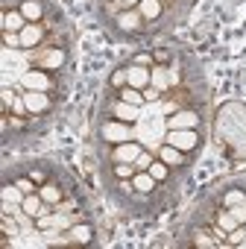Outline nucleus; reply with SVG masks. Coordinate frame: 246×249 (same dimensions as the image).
I'll return each mask as SVG.
<instances>
[{
  "label": "nucleus",
  "mask_w": 246,
  "mask_h": 249,
  "mask_svg": "<svg viewBox=\"0 0 246 249\" xmlns=\"http://www.w3.org/2000/svg\"><path fill=\"white\" fill-rule=\"evenodd\" d=\"M167 144L176 147V150H182V153H188V150H193L199 141H196V132H193V129H170Z\"/></svg>",
  "instance_id": "obj_1"
},
{
  "label": "nucleus",
  "mask_w": 246,
  "mask_h": 249,
  "mask_svg": "<svg viewBox=\"0 0 246 249\" xmlns=\"http://www.w3.org/2000/svg\"><path fill=\"white\" fill-rule=\"evenodd\" d=\"M103 138L105 141H114V144H123V141L132 138V129L123 126V123H105V126H103Z\"/></svg>",
  "instance_id": "obj_2"
},
{
  "label": "nucleus",
  "mask_w": 246,
  "mask_h": 249,
  "mask_svg": "<svg viewBox=\"0 0 246 249\" xmlns=\"http://www.w3.org/2000/svg\"><path fill=\"white\" fill-rule=\"evenodd\" d=\"M199 123V117L193 111H176L167 117V129H193Z\"/></svg>",
  "instance_id": "obj_3"
},
{
  "label": "nucleus",
  "mask_w": 246,
  "mask_h": 249,
  "mask_svg": "<svg viewBox=\"0 0 246 249\" xmlns=\"http://www.w3.org/2000/svg\"><path fill=\"white\" fill-rule=\"evenodd\" d=\"M126 85H132V88H147L150 85V71L144 68V65H132V68H126Z\"/></svg>",
  "instance_id": "obj_4"
},
{
  "label": "nucleus",
  "mask_w": 246,
  "mask_h": 249,
  "mask_svg": "<svg viewBox=\"0 0 246 249\" xmlns=\"http://www.w3.org/2000/svg\"><path fill=\"white\" fill-rule=\"evenodd\" d=\"M21 82H24L30 91H47V88H50V79H47V73H41V71H27V73L21 76Z\"/></svg>",
  "instance_id": "obj_5"
},
{
  "label": "nucleus",
  "mask_w": 246,
  "mask_h": 249,
  "mask_svg": "<svg viewBox=\"0 0 246 249\" xmlns=\"http://www.w3.org/2000/svg\"><path fill=\"white\" fill-rule=\"evenodd\" d=\"M138 156H141V147H138V144H129V141L117 144V150H114V161H132V164H135Z\"/></svg>",
  "instance_id": "obj_6"
},
{
  "label": "nucleus",
  "mask_w": 246,
  "mask_h": 249,
  "mask_svg": "<svg viewBox=\"0 0 246 249\" xmlns=\"http://www.w3.org/2000/svg\"><path fill=\"white\" fill-rule=\"evenodd\" d=\"M41 202H44V199H41V194H27L21 205H24V211H27L30 217H38V214H47V208H44Z\"/></svg>",
  "instance_id": "obj_7"
},
{
  "label": "nucleus",
  "mask_w": 246,
  "mask_h": 249,
  "mask_svg": "<svg viewBox=\"0 0 246 249\" xmlns=\"http://www.w3.org/2000/svg\"><path fill=\"white\" fill-rule=\"evenodd\" d=\"M24 100H27V108H30V111H44V108L50 106V100L44 97V91H27Z\"/></svg>",
  "instance_id": "obj_8"
},
{
  "label": "nucleus",
  "mask_w": 246,
  "mask_h": 249,
  "mask_svg": "<svg viewBox=\"0 0 246 249\" xmlns=\"http://www.w3.org/2000/svg\"><path fill=\"white\" fill-rule=\"evenodd\" d=\"M27 27V18H24V12H6L3 15V30H12V33H18V30H24Z\"/></svg>",
  "instance_id": "obj_9"
},
{
  "label": "nucleus",
  "mask_w": 246,
  "mask_h": 249,
  "mask_svg": "<svg viewBox=\"0 0 246 249\" xmlns=\"http://www.w3.org/2000/svg\"><path fill=\"white\" fill-rule=\"evenodd\" d=\"M120 100H123V103H129V106H138V108H141V103H144V94H141L138 88H132V85H123V91H120Z\"/></svg>",
  "instance_id": "obj_10"
},
{
  "label": "nucleus",
  "mask_w": 246,
  "mask_h": 249,
  "mask_svg": "<svg viewBox=\"0 0 246 249\" xmlns=\"http://www.w3.org/2000/svg\"><path fill=\"white\" fill-rule=\"evenodd\" d=\"M38 38H41V30H38V27H24V30H21V44H24V47H35Z\"/></svg>",
  "instance_id": "obj_11"
},
{
  "label": "nucleus",
  "mask_w": 246,
  "mask_h": 249,
  "mask_svg": "<svg viewBox=\"0 0 246 249\" xmlns=\"http://www.w3.org/2000/svg\"><path fill=\"white\" fill-rule=\"evenodd\" d=\"M132 185H135V191H141V194H147V191H153V188H156V179H153L150 173H135V179H132Z\"/></svg>",
  "instance_id": "obj_12"
},
{
  "label": "nucleus",
  "mask_w": 246,
  "mask_h": 249,
  "mask_svg": "<svg viewBox=\"0 0 246 249\" xmlns=\"http://www.w3.org/2000/svg\"><path fill=\"white\" fill-rule=\"evenodd\" d=\"M114 114L120 117V120H135L138 117V106H129V103H117V108H114Z\"/></svg>",
  "instance_id": "obj_13"
},
{
  "label": "nucleus",
  "mask_w": 246,
  "mask_h": 249,
  "mask_svg": "<svg viewBox=\"0 0 246 249\" xmlns=\"http://www.w3.org/2000/svg\"><path fill=\"white\" fill-rule=\"evenodd\" d=\"M167 71L164 68H156V71H150V85H156L158 91H164L167 85H170V76H164Z\"/></svg>",
  "instance_id": "obj_14"
},
{
  "label": "nucleus",
  "mask_w": 246,
  "mask_h": 249,
  "mask_svg": "<svg viewBox=\"0 0 246 249\" xmlns=\"http://www.w3.org/2000/svg\"><path fill=\"white\" fill-rule=\"evenodd\" d=\"M161 161H164V164H182V150L164 144V147H161Z\"/></svg>",
  "instance_id": "obj_15"
},
{
  "label": "nucleus",
  "mask_w": 246,
  "mask_h": 249,
  "mask_svg": "<svg viewBox=\"0 0 246 249\" xmlns=\"http://www.w3.org/2000/svg\"><path fill=\"white\" fill-rule=\"evenodd\" d=\"M21 12H24L27 21H38L41 18V3H38V0H27V3L21 6Z\"/></svg>",
  "instance_id": "obj_16"
},
{
  "label": "nucleus",
  "mask_w": 246,
  "mask_h": 249,
  "mask_svg": "<svg viewBox=\"0 0 246 249\" xmlns=\"http://www.w3.org/2000/svg\"><path fill=\"white\" fill-rule=\"evenodd\" d=\"M70 240H73V243H88V240H91V226H82V223L73 226V229H70Z\"/></svg>",
  "instance_id": "obj_17"
},
{
  "label": "nucleus",
  "mask_w": 246,
  "mask_h": 249,
  "mask_svg": "<svg viewBox=\"0 0 246 249\" xmlns=\"http://www.w3.org/2000/svg\"><path fill=\"white\" fill-rule=\"evenodd\" d=\"M138 9H141V15H144V18H156V15L161 12V3H158V0H141Z\"/></svg>",
  "instance_id": "obj_18"
},
{
  "label": "nucleus",
  "mask_w": 246,
  "mask_h": 249,
  "mask_svg": "<svg viewBox=\"0 0 246 249\" xmlns=\"http://www.w3.org/2000/svg\"><path fill=\"white\" fill-rule=\"evenodd\" d=\"M38 194L44 202H62V191L56 185H44V188H38Z\"/></svg>",
  "instance_id": "obj_19"
},
{
  "label": "nucleus",
  "mask_w": 246,
  "mask_h": 249,
  "mask_svg": "<svg viewBox=\"0 0 246 249\" xmlns=\"http://www.w3.org/2000/svg\"><path fill=\"white\" fill-rule=\"evenodd\" d=\"M138 24H141L138 12H123V15H120V27H123V30H138Z\"/></svg>",
  "instance_id": "obj_20"
},
{
  "label": "nucleus",
  "mask_w": 246,
  "mask_h": 249,
  "mask_svg": "<svg viewBox=\"0 0 246 249\" xmlns=\"http://www.w3.org/2000/svg\"><path fill=\"white\" fill-rule=\"evenodd\" d=\"M62 62H65V53H62V50H50V53L41 59V65H44V68H59Z\"/></svg>",
  "instance_id": "obj_21"
},
{
  "label": "nucleus",
  "mask_w": 246,
  "mask_h": 249,
  "mask_svg": "<svg viewBox=\"0 0 246 249\" xmlns=\"http://www.w3.org/2000/svg\"><path fill=\"white\" fill-rule=\"evenodd\" d=\"M167 167H170V164H164V161H158V164L153 161V164H150V176H153L156 182H161V179H167Z\"/></svg>",
  "instance_id": "obj_22"
},
{
  "label": "nucleus",
  "mask_w": 246,
  "mask_h": 249,
  "mask_svg": "<svg viewBox=\"0 0 246 249\" xmlns=\"http://www.w3.org/2000/svg\"><path fill=\"white\" fill-rule=\"evenodd\" d=\"M21 194H24V191H21L18 185H15V188H3V202H24Z\"/></svg>",
  "instance_id": "obj_23"
},
{
  "label": "nucleus",
  "mask_w": 246,
  "mask_h": 249,
  "mask_svg": "<svg viewBox=\"0 0 246 249\" xmlns=\"http://www.w3.org/2000/svg\"><path fill=\"white\" fill-rule=\"evenodd\" d=\"M217 223H220V229H223V231L237 229V217H234V214H220V220H217Z\"/></svg>",
  "instance_id": "obj_24"
},
{
  "label": "nucleus",
  "mask_w": 246,
  "mask_h": 249,
  "mask_svg": "<svg viewBox=\"0 0 246 249\" xmlns=\"http://www.w3.org/2000/svg\"><path fill=\"white\" fill-rule=\"evenodd\" d=\"M3 41H6V47H24L21 44V36L12 33V30H3Z\"/></svg>",
  "instance_id": "obj_25"
},
{
  "label": "nucleus",
  "mask_w": 246,
  "mask_h": 249,
  "mask_svg": "<svg viewBox=\"0 0 246 249\" xmlns=\"http://www.w3.org/2000/svg\"><path fill=\"white\" fill-rule=\"evenodd\" d=\"M246 202V196L240 194V191H231V194H226V205L228 208H234V205H243Z\"/></svg>",
  "instance_id": "obj_26"
},
{
  "label": "nucleus",
  "mask_w": 246,
  "mask_h": 249,
  "mask_svg": "<svg viewBox=\"0 0 246 249\" xmlns=\"http://www.w3.org/2000/svg\"><path fill=\"white\" fill-rule=\"evenodd\" d=\"M15 185H18L24 194H35V185H33V179H18Z\"/></svg>",
  "instance_id": "obj_27"
},
{
  "label": "nucleus",
  "mask_w": 246,
  "mask_h": 249,
  "mask_svg": "<svg viewBox=\"0 0 246 249\" xmlns=\"http://www.w3.org/2000/svg\"><path fill=\"white\" fill-rule=\"evenodd\" d=\"M150 164H153V156H150V153H141V156L135 159V167H150Z\"/></svg>",
  "instance_id": "obj_28"
},
{
  "label": "nucleus",
  "mask_w": 246,
  "mask_h": 249,
  "mask_svg": "<svg viewBox=\"0 0 246 249\" xmlns=\"http://www.w3.org/2000/svg\"><path fill=\"white\" fill-rule=\"evenodd\" d=\"M243 237H246V231H243V229H231V237H228V243H237V246H240V243H243Z\"/></svg>",
  "instance_id": "obj_29"
},
{
  "label": "nucleus",
  "mask_w": 246,
  "mask_h": 249,
  "mask_svg": "<svg viewBox=\"0 0 246 249\" xmlns=\"http://www.w3.org/2000/svg\"><path fill=\"white\" fill-rule=\"evenodd\" d=\"M193 246H205V249H208V246H214V240H211V237H208V234L202 231V234H196V240H193Z\"/></svg>",
  "instance_id": "obj_30"
},
{
  "label": "nucleus",
  "mask_w": 246,
  "mask_h": 249,
  "mask_svg": "<svg viewBox=\"0 0 246 249\" xmlns=\"http://www.w3.org/2000/svg\"><path fill=\"white\" fill-rule=\"evenodd\" d=\"M3 231H6V234H18V226H15L9 217H3Z\"/></svg>",
  "instance_id": "obj_31"
},
{
  "label": "nucleus",
  "mask_w": 246,
  "mask_h": 249,
  "mask_svg": "<svg viewBox=\"0 0 246 249\" xmlns=\"http://www.w3.org/2000/svg\"><path fill=\"white\" fill-rule=\"evenodd\" d=\"M234 217H237V223H246V205H234V211H231Z\"/></svg>",
  "instance_id": "obj_32"
},
{
  "label": "nucleus",
  "mask_w": 246,
  "mask_h": 249,
  "mask_svg": "<svg viewBox=\"0 0 246 249\" xmlns=\"http://www.w3.org/2000/svg\"><path fill=\"white\" fill-rule=\"evenodd\" d=\"M111 82H114V85H126V71H117V73L111 76Z\"/></svg>",
  "instance_id": "obj_33"
},
{
  "label": "nucleus",
  "mask_w": 246,
  "mask_h": 249,
  "mask_svg": "<svg viewBox=\"0 0 246 249\" xmlns=\"http://www.w3.org/2000/svg\"><path fill=\"white\" fill-rule=\"evenodd\" d=\"M156 97H158V88H156V85H153V88H147V91H144V100H156Z\"/></svg>",
  "instance_id": "obj_34"
},
{
  "label": "nucleus",
  "mask_w": 246,
  "mask_h": 249,
  "mask_svg": "<svg viewBox=\"0 0 246 249\" xmlns=\"http://www.w3.org/2000/svg\"><path fill=\"white\" fill-rule=\"evenodd\" d=\"M30 179H33V182H44V173H41V170H33Z\"/></svg>",
  "instance_id": "obj_35"
},
{
  "label": "nucleus",
  "mask_w": 246,
  "mask_h": 249,
  "mask_svg": "<svg viewBox=\"0 0 246 249\" xmlns=\"http://www.w3.org/2000/svg\"><path fill=\"white\" fill-rule=\"evenodd\" d=\"M123 6H132V3H141V0H120Z\"/></svg>",
  "instance_id": "obj_36"
}]
</instances>
